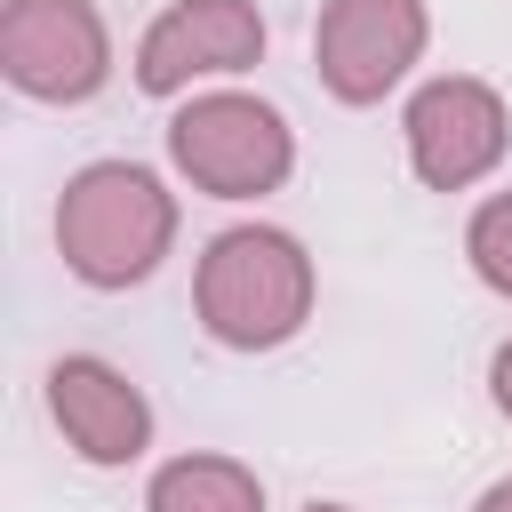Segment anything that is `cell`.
I'll list each match as a JSON object with an SVG mask.
<instances>
[{
	"instance_id": "1",
	"label": "cell",
	"mask_w": 512,
	"mask_h": 512,
	"mask_svg": "<svg viewBox=\"0 0 512 512\" xmlns=\"http://www.w3.org/2000/svg\"><path fill=\"white\" fill-rule=\"evenodd\" d=\"M200 328L232 352H272L312 320V256L272 224H232L192 272Z\"/></svg>"
},
{
	"instance_id": "2",
	"label": "cell",
	"mask_w": 512,
	"mask_h": 512,
	"mask_svg": "<svg viewBox=\"0 0 512 512\" xmlns=\"http://www.w3.org/2000/svg\"><path fill=\"white\" fill-rule=\"evenodd\" d=\"M176 240V200L136 160H96L56 200V248L88 288H136Z\"/></svg>"
},
{
	"instance_id": "3",
	"label": "cell",
	"mask_w": 512,
	"mask_h": 512,
	"mask_svg": "<svg viewBox=\"0 0 512 512\" xmlns=\"http://www.w3.org/2000/svg\"><path fill=\"white\" fill-rule=\"evenodd\" d=\"M168 160L216 192V200H256V192H280L296 144H288V120L256 96H192L176 120H168Z\"/></svg>"
},
{
	"instance_id": "4",
	"label": "cell",
	"mask_w": 512,
	"mask_h": 512,
	"mask_svg": "<svg viewBox=\"0 0 512 512\" xmlns=\"http://www.w3.org/2000/svg\"><path fill=\"white\" fill-rule=\"evenodd\" d=\"M0 72H8V88L40 96V104L96 96L112 72L104 16L88 0H8L0 8Z\"/></svg>"
},
{
	"instance_id": "5",
	"label": "cell",
	"mask_w": 512,
	"mask_h": 512,
	"mask_svg": "<svg viewBox=\"0 0 512 512\" xmlns=\"http://www.w3.org/2000/svg\"><path fill=\"white\" fill-rule=\"evenodd\" d=\"M408 168H416V184H432V192H464V184H480L496 160H504V136H512V120H504V96L488 88V80H464V72H448V80H424L416 96H408Z\"/></svg>"
},
{
	"instance_id": "6",
	"label": "cell",
	"mask_w": 512,
	"mask_h": 512,
	"mask_svg": "<svg viewBox=\"0 0 512 512\" xmlns=\"http://www.w3.org/2000/svg\"><path fill=\"white\" fill-rule=\"evenodd\" d=\"M424 56V0H328L312 32L320 88L336 104H376Z\"/></svg>"
},
{
	"instance_id": "7",
	"label": "cell",
	"mask_w": 512,
	"mask_h": 512,
	"mask_svg": "<svg viewBox=\"0 0 512 512\" xmlns=\"http://www.w3.org/2000/svg\"><path fill=\"white\" fill-rule=\"evenodd\" d=\"M256 56H264L256 0H176L136 40V88L144 96H176L200 72H248Z\"/></svg>"
},
{
	"instance_id": "8",
	"label": "cell",
	"mask_w": 512,
	"mask_h": 512,
	"mask_svg": "<svg viewBox=\"0 0 512 512\" xmlns=\"http://www.w3.org/2000/svg\"><path fill=\"white\" fill-rule=\"evenodd\" d=\"M48 416H56V432H64L88 464H136L144 440H152L144 392H136L112 360H96V352H64V360L48 368Z\"/></svg>"
},
{
	"instance_id": "9",
	"label": "cell",
	"mask_w": 512,
	"mask_h": 512,
	"mask_svg": "<svg viewBox=\"0 0 512 512\" xmlns=\"http://www.w3.org/2000/svg\"><path fill=\"white\" fill-rule=\"evenodd\" d=\"M144 512H264V480L232 456H176L152 472Z\"/></svg>"
},
{
	"instance_id": "10",
	"label": "cell",
	"mask_w": 512,
	"mask_h": 512,
	"mask_svg": "<svg viewBox=\"0 0 512 512\" xmlns=\"http://www.w3.org/2000/svg\"><path fill=\"white\" fill-rule=\"evenodd\" d=\"M464 256H472V272H480L496 296H512V192H496V200L472 208V224H464Z\"/></svg>"
},
{
	"instance_id": "11",
	"label": "cell",
	"mask_w": 512,
	"mask_h": 512,
	"mask_svg": "<svg viewBox=\"0 0 512 512\" xmlns=\"http://www.w3.org/2000/svg\"><path fill=\"white\" fill-rule=\"evenodd\" d=\"M488 400L512 416V336H504V344H496V360H488Z\"/></svg>"
},
{
	"instance_id": "12",
	"label": "cell",
	"mask_w": 512,
	"mask_h": 512,
	"mask_svg": "<svg viewBox=\"0 0 512 512\" xmlns=\"http://www.w3.org/2000/svg\"><path fill=\"white\" fill-rule=\"evenodd\" d=\"M472 512H512V480H496V488H488V496H480Z\"/></svg>"
},
{
	"instance_id": "13",
	"label": "cell",
	"mask_w": 512,
	"mask_h": 512,
	"mask_svg": "<svg viewBox=\"0 0 512 512\" xmlns=\"http://www.w3.org/2000/svg\"><path fill=\"white\" fill-rule=\"evenodd\" d=\"M304 512H352V504H304Z\"/></svg>"
}]
</instances>
